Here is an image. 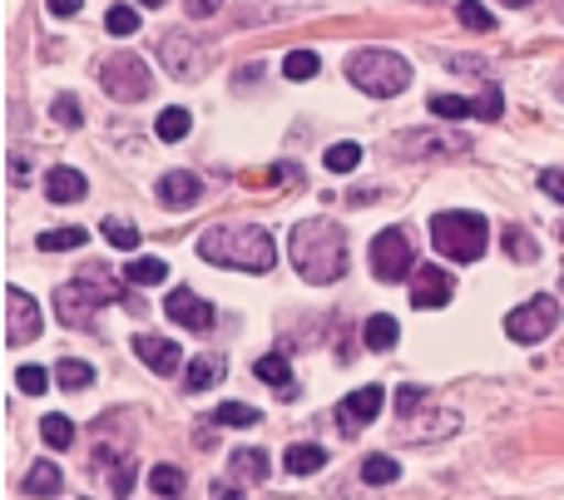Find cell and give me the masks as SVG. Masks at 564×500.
Wrapping results in <instances>:
<instances>
[{
	"instance_id": "cell-1",
	"label": "cell",
	"mask_w": 564,
	"mask_h": 500,
	"mask_svg": "<svg viewBox=\"0 0 564 500\" xmlns=\"http://www.w3.org/2000/svg\"><path fill=\"white\" fill-rule=\"evenodd\" d=\"M288 253H292V268H297L307 283H337L347 273V238L332 218H302L288 238Z\"/></svg>"
},
{
	"instance_id": "cell-2",
	"label": "cell",
	"mask_w": 564,
	"mask_h": 500,
	"mask_svg": "<svg viewBox=\"0 0 564 500\" xmlns=\"http://www.w3.org/2000/svg\"><path fill=\"white\" fill-rule=\"evenodd\" d=\"M198 258L218 268H238V273H268L278 263V248L263 228H208L198 238Z\"/></svg>"
},
{
	"instance_id": "cell-3",
	"label": "cell",
	"mask_w": 564,
	"mask_h": 500,
	"mask_svg": "<svg viewBox=\"0 0 564 500\" xmlns=\"http://www.w3.org/2000/svg\"><path fill=\"white\" fill-rule=\"evenodd\" d=\"M115 297H124L119 278L109 273L105 263H85L65 287H55V313L65 317L69 327H85L89 317H95V307L99 303H115Z\"/></svg>"
},
{
	"instance_id": "cell-4",
	"label": "cell",
	"mask_w": 564,
	"mask_h": 500,
	"mask_svg": "<svg viewBox=\"0 0 564 500\" xmlns=\"http://www.w3.org/2000/svg\"><path fill=\"white\" fill-rule=\"evenodd\" d=\"M431 243L441 258H456V263H476L490 248V224L480 214H436L431 218Z\"/></svg>"
},
{
	"instance_id": "cell-5",
	"label": "cell",
	"mask_w": 564,
	"mask_h": 500,
	"mask_svg": "<svg viewBox=\"0 0 564 500\" xmlns=\"http://www.w3.org/2000/svg\"><path fill=\"white\" fill-rule=\"evenodd\" d=\"M347 79L361 89V95H377V99H391L411 85V65L391 50H357L347 59Z\"/></svg>"
},
{
	"instance_id": "cell-6",
	"label": "cell",
	"mask_w": 564,
	"mask_h": 500,
	"mask_svg": "<svg viewBox=\"0 0 564 500\" xmlns=\"http://www.w3.org/2000/svg\"><path fill=\"white\" fill-rule=\"evenodd\" d=\"M99 85H105L109 99H144L149 89H154V75H149V65L134 55V50H124V55H109L105 65H99Z\"/></svg>"
},
{
	"instance_id": "cell-7",
	"label": "cell",
	"mask_w": 564,
	"mask_h": 500,
	"mask_svg": "<svg viewBox=\"0 0 564 500\" xmlns=\"http://www.w3.org/2000/svg\"><path fill=\"white\" fill-rule=\"evenodd\" d=\"M555 323H560V303H555V297H530V303H520L516 313L506 317V333L516 337V343L535 347V343H545V337L555 333Z\"/></svg>"
},
{
	"instance_id": "cell-8",
	"label": "cell",
	"mask_w": 564,
	"mask_h": 500,
	"mask_svg": "<svg viewBox=\"0 0 564 500\" xmlns=\"http://www.w3.org/2000/svg\"><path fill=\"white\" fill-rule=\"evenodd\" d=\"M411 263H416V253H411V238L401 233V228H387V233L371 238V273H377L381 283L411 278Z\"/></svg>"
},
{
	"instance_id": "cell-9",
	"label": "cell",
	"mask_w": 564,
	"mask_h": 500,
	"mask_svg": "<svg viewBox=\"0 0 564 500\" xmlns=\"http://www.w3.org/2000/svg\"><path fill=\"white\" fill-rule=\"evenodd\" d=\"M40 337V307L30 293H20L15 283L6 287V343L10 347H25Z\"/></svg>"
},
{
	"instance_id": "cell-10",
	"label": "cell",
	"mask_w": 564,
	"mask_h": 500,
	"mask_svg": "<svg viewBox=\"0 0 564 500\" xmlns=\"http://www.w3.org/2000/svg\"><path fill=\"white\" fill-rule=\"evenodd\" d=\"M169 317H174V323H184L188 333H208V327H214V307L204 303V297L194 293V287H178V293H169Z\"/></svg>"
},
{
	"instance_id": "cell-11",
	"label": "cell",
	"mask_w": 564,
	"mask_h": 500,
	"mask_svg": "<svg viewBox=\"0 0 564 500\" xmlns=\"http://www.w3.org/2000/svg\"><path fill=\"white\" fill-rule=\"evenodd\" d=\"M134 357L149 367V372H159V377H174L178 362H184V352H178L169 337H154V333H139L134 337Z\"/></svg>"
},
{
	"instance_id": "cell-12",
	"label": "cell",
	"mask_w": 564,
	"mask_h": 500,
	"mask_svg": "<svg viewBox=\"0 0 564 500\" xmlns=\"http://www.w3.org/2000/svg\"><path fill=\"white\" fill-rule=\"evenodd\" d=\"M451 278L441 273V268H416V278H411V303L416 307H446L451 303Z\"/></svg>"
},
{
	"instance_id": "cell-13",
	"label": "cell",
	"mask_w": 564,
	"mask_h": 500,
	"mask_svg": "<svg viewBox=\"0 0 564 500\" xmlns=\"http://www.w3.org/2000/svg\"><path fill=\"white\" fill-rule=\"evenodd\" d=\"M198 198H204V184H198V174H164L159 178V204L164 208H194Z\"/></svg>"
},
{
	"instance_id": "cell-14",
	"label": "cell",
	"mask_w": 564,
	"mask_h": 500,
	"mask_svg": "<svg viewBox=\"0 0 564 500\" xmlns=\"http://www.w3.org/2000/svg\"><path fill=\"white\" fill-rule=\"evenodd\" d=\"M159 55H164V65L174 69V75H198V65H204V55H198V45L188 35H164V45H159Z\"/></svg>"
},
{
	"instance_id": "cell-15",
	"label": "cell",
	"mask_w": 564,
	"mask_h": 500,
	"mask_svg": "<svg viewBox=\"0 0 564 500\" xmlns=\"http://www.w3.org/2000/svg\"><path fill=\"white\" fill-rule=\"evenodd\" d=\"M45 194H50V204H79V198L89 194V184H85V174L79 169H50L45 174Z\"/></svg>"
},
{
	"instance_id": "cell-16",
	"label": "cell",
	"mask_w": 564,
	"mask_h": 500,
	"mask_svg": "<svg viewBox=\"0 0 564 500\" xmlns=\"http://www.w3.org/2000/svg\"><path fill=\"white\" fill-rule=\"evenodd\" d=\"M381 402H387V392L381 387H357V392L341 402V422L347 426H361V422H377V412H381Z\"/></svg>"
},
{
	"instance_id": "cell-17",
	"label": "cell",
	"mask_w": 564,
	"mask_h": 500,
	"mask_svg": "<svg viewBox=\"0 0 564 500\" xmlns=\"http://www.w3.org/2000/svg\"><path fill=\"white\" fill-rule=\"evenodd\" d=\"M228 476H238V486H263L268 481V456L253 452V446H243V452H234V461H228Z\"/></svg>"
},
{
	"instance_id": "cell-18",
	"label": "cell",
	"mask_w": 564,
	"mask_h": 500,
	"mask_svg": "<svg viewBox=\"0 0 564 500\" xmlns=\"http://www.w3.org/2000/svg\"><path fill=\"white\" fill-rule=\"evenodd\" d=\"M65 481H59V466L55 461H35L25 476V496H59Z\"/></svg>"
},
{
	"instance_id": "cell-19",
	"label": "cell",
	"mask_w": 564,
	"mask_h": 500,
	"mask_svg": "<svg viewBox=\"0 0 564 500\" xmlns=\"http://www.w3.org/2000/svg\"><path fill=\"white\" fill-rule=\"evenodd\" d=\"M282 461H288L292 476H317L322 466H327V452H322V446H312V442H302V446H292Z\"/></svg>"
},
{
	"instance_id": "cell-20",
	"label": "cell",
	"mask_w": 564,
	"mask_h": 500,
	"mask_svg": "<svg viewBox=\"0 0 564 500\" xmlns=\"http://www.w3.org/2000/svg\"><path fill=\"white\" fill-rule=\"evenodd\" d=\"M224 357H194L188 362V392H204V387H214V382H224Z\"/></svg>"
},
{
	"instance_id": "cell-21",
	"label": "cell",
	"mask_w": 564,
	"mask_h": 500,
	"mask_svg": "<svg viewBox=\"0 0 564 500\" xmlns=\"http://www.w3.org/2000/svg\"><path fill=\"white\" fill-rule=\"evenodd\" d=\"M367 347L371 352H387V347H397V337H401V327H397V317H387V313H377V317H367Z\"/></svg>"
},
{
	"instance_id": "cell-22",
	"label": "cell",
	"mask_w": 564,
	"mask_h": 500,
	"mask_svg": "<svg viewBox=\"0 0 564 500\" xmlns=\"http://www.w3.org/2000/svg\"><path fill=\"white\" fill-rule=\"evenodd\" d=\"M124 278L134 287H154V283H164V278H169V268H164V258H134Z\"/></svg>"
},
{
	"instance_id": "cell-23",
	"label": "cell",
	"mask_w": 564,
	"mask_h": 500,
	"mask_svg": "<svg viewBox=\"0 0 564 500\" xmlns=\"http://www.w3.org/2000/svg\"><path fill=\"white\" fill-rule=\"evenodd\" d=\"M40 442L65 452V446L75 442V422H69V416H45V422H40Z\"/></svg>"
},
{
	"instance_id": "cell-24",
	"label": "cell",
	"mask_w": 564,
	"mask_h": 500,
	"mask_svg": "<svg viewBox=\"0 0 564 500\" xmlns=\"http://www.w3.org/2000/svg\"><path fill=\"white\" fill-rule=\"evenodd\" d=\"M188 129H194V115H188V109H164V115H159V139H164V144H178Z\"/></svg>"
},
{
	"instance_id": "cell-25",
	"label": "cell",
	"mask_w": 564,
	"mask_h": 500,
	"mask_svg": "<svg viewBox=\"0 0 564 500\" xmlns=\"http://www.w3.org/2000/svg\"><path fill=\"white\" fill-rule=\"evenodd\" d=\"M500 243H506V253L516 258V263H535V258H540V243L525 233V228H506V238H500Z\"/></svg>"
},
{
	"instance_id": "cell-26",
	"label": "cell",
	"mask_w": 564,
	"mask_h": 500,
	"mask_svg": "<svg viewBox=\"0 0 564 500\" xmlns=\"http://www.w3.org/2000/svg\"><path fill=\"white\" fill-rule=\"evenodd\" d=\"M322 164H327L332 174H351V169L361 164V144H351V139L347 144H332L327 154H322Z\"/></svg>"
},
{
	"instance_id": "cell-27",
	"label": "cell",
	"mask_w": 564,
	"mask_h": 500,
	"mask_svg": "<svg viewBox=\"0 0 564 500\" xmlns=\"http://www.w3.org/2000/svg\"><path fill=\"white\" fill-rule=\"evenodd\" d=\"M55 382H59V387H69V392H79V387L95 382V367H89V362H75V357H69V362H59V367H55Z\"/></svg>"
},
{
	"instance_id": "cell-28",
	"label": "cell",
	"mask_w": 564,
	"mask_h": 500,
	"mask_svg": "<svg viewBox=\"0 0 564 500\" xmlns=\"http://www.w3.org/2000/svg\"><path fill=\"white\" fill-rule=\"evenodd\" d=\"M431 115H436V119H466V115H476V99H456V95H431Z\"/></svg>"
},
{
	"instance_id": "cell-29",
	"label": "cell",
	"mask_w": 564,
	"mask_h": 500,
	"mask_svg": "<svg viewBox=\"0 0 564 500\" xmlns=\"http://www.w3.org/2000/svg\"><path fill=\"white\" fill-rule=\"evenodd\" d=\"M361 481L367 486H391L397 481V461H391V456H367V461H361Z\"/></svg>"
},
{
	"instance_id": "cell-30",
	"label": "cell",
	"mask_w": 564,
	"mask_h": 500,
	"mask_svg": "<svg viewBox=\"0 0 564 500\" xmlns=\"http://www.w3.org/2000/svg\"><path fill=\"white\" fill-rule=\"evenodd\" d=\"M149 491L154 496H184V476H178V466H154V471H149Z\"/></svg>"
},
{
	"instance_id": "cell-31",
	"label": "cell",
	"mask_w": 564,
	"mask_h": 500,
	"mask_svg": "<svg viewBox=\"0 0 564 500\" xmlns=\"http://www.w3.org/2000/svg\"><path fill=\"white\" fill-rule=\"evenodd\" d=\"M253 372L258 377H263V382H273V387H288L292 382V367H288V357H258V362H253Z\"/></svg>"
},
{
	"instance_id": "cell-32",
	"label": "cell",
	"mask_w": 564,
	"mask_h": 500,
	"mask_svg": "<svg viewBox=\"0 0 564 500\" xmlns=\"http://www.w3.org/2000/svg\"><path fill=\"white\" fill-rule=\"evenodd\" d=\"M85 228H50V233H40V248H45V253H59V248H79L85 243Z\"/></svg>"
},
{
	"instance_id": "cell-33",
	"label": "cell",
	"mask_w": 564,
	"mask_h": 500,
	"mask_svg": "<svg viewBox=\"0 0 564 500\" xmlns=\"http://www.w3.org/2000/svg\"><path fill=\"white\" fill-rule=\"evenodd\" d=\"M282 69H288V79H312L322 69V59L312 55V50H292V55L282 59Z\"/></svg>"
},
{
	"instance_id": "cell-34",
	"label": "cell",
	"mask_w": 564,
	"mask_h": 500,
	"mask_svg": "<svg viewBox=\"0 0 564 500\" xmlns=\"http://www.w3.org/2000/svg\"><path fill=\"white\" fill-rule=\"evenodd\" d=\"M99 233H105L115 248H139V228L124 224V218H105V224H99Z\"/></svg>"
},
{
	"instance_id": "cell-35",
	"label": "cell",
	"mask_w": 564,
	"mask_h": 500,
	"mask_svg": "<svg viewBox=\"0 0 564 500\" xmlns=\"http://www.w3.org/2000/svg\"><path fill=\"white\" fill-rule=\"evenodd\" d=\"M214 422H224V426H258V412H253V406H243V402H224L214 412Z\"/></svg>"
},
{
	"instance_id": "cell-36",
	"label": "cell",
	"mask_w": 564,
	"mask_h": 500,
	"mask_svg": "<svg viewBox=\"0 0 564 500\" xmlns=\"http://www.w3.org/2000/svg\"><path fill=\"white\" fill-rule=\"evenodd\" d=\"M460 25H470V30H496V15H490L480 0H460Z\"/></svg>"
},
{
	"instance_id": "cell-37",
	"label": "cell",
	"mask_w": 564,
	"mask_h": 500,
	"mask_svg": "<svg viewBox=\"0 0 564 500\" xmlns=\"http://www.w3.org/2000/svg\"><path fill=\"white\" fill-rule=\"evenodd\" d=\"M105 25H109V35H134V30H139V15H134L129 6H115V10L105 15Z\"/></svg>"
},
{
	"instance_id": "cell-38",
	"label": "cell",
	"mask_w": 564,
	"mask_h": 500,
	"mask_svg": "<svg viewBox=\"0 0 564 500\" xmlns=\"http://www.w3.org/2000/svg\"><path fill=\"white\" fill-rule=\"evenodd\" d=\"M15 387H20L25 396H40V392L50 387V377L40 372V367H20V372H15Z\"/></svg>"
},
{
	"instance_id": "cell-39",
	"label": "cell",
	"mask_w": 564,
	"mask_h": 500,
	"mask_svg": "<svg viewBox=\"0 0 564 500\" xmlns=\"http://www.w3.org/2000/svg\"><path fill=\"white\" fill-rule=\"evenodd\" d=\"M500 109H506V99H500V89H496V85H486V95L476 99V115H480V119H500Z\"/></svg>"
},
{
	"instance_id": "cell-40",
	"label": "cell",
	"mask_w": 564,
	"mask_h": 500,
	"mask_svg": "<svg viewBox=\"0 0 564 500\" xmlns=\"http://www.w3.org/2000/svg\"><path fill=\"white\" fill-rule=\"evenodd\" d=\"M55 119H59L65 129H79V99H75V95H59V99H55Z\"/></svg>"
},
{
	"instance_id": "cell-41",
	"label": "cell",
	"mask_w": 564,
	"mask_h": 500,
	"mask_svg": "<svg viewBox=\"0 0 564 500\" xmlns=\"http://www.w3.org/2000/svg\"><path fill=\"white\" fill-rule=\"evenodd\" d=\"M540 188H545L550 198H564V169H545V174H540Z\"/></svg>"
},
{
	"instance_id": "cell-42",
	"label": "cell",
	"mask_w": 564,
	"mask_h": 500,
	"mask_svg": "<svg viewBox=\"0 0 564 500\" xmlns=\"http://www.w3.org/2000/svg\"><path fill=\"white\" fill-rule=\"evenodd\" d=\"M421 396H426V392H416V387H401V392H397V412L411 416V412L421 406Z\"/></svg>"
},
{
	"instance_id": "cell-43",
	"label": "cell",
	"mask_w": 564,
	"mask_h": 500,
	"mask_svg": "<svg viewBox=\"0 0 564 500\" xmlns=\"http://www.w3.org/2000/svg\"><path fill=\"white\" fill-rule=\"evenodd\" d=\"M218 6H224V0H184V10H188V15H194V20H208Z\"/></svg>"
},
{
	"instance_id": "cell-44",
	"label": "cell",
	"mask_w": 564,
	"mask_h": 500,
	"mask_svg": "<svg viewBox=\"0 0 564 500\" xmlns=\"http://www.w3.org/2000/svg\"><path fill=\"white\" fill-rule=\"evenodd\" d=\"M10 178H20V184H25V178H30V164H25V159H20V154H10Z\"/></svg>"
},
{
	"instance_id": "cell-45",
	"label": "cell",
	"mask_w": 564,
	"mask_h": 500,
	"mask_svg": "<svg viewBox=\"0 0 564 500\" xmlns=\"http://www.w3.org/2000/svg\"><path fill=\"white\" fill-rule=\"evenodd\" d=\"M50 10H55V15H75L79 0H50Z\"/></svg>"
},
{
	"instance_id": "cell-46",
	"label": "cell",
	"mask_w": 564,
	"mask_h": 500,
	"mask_svg": "<svg viewBox=\"0 0 564 500\" xmlns=\"http://www.w3.org/2000/svg\"><path fill=\"white\" fill-rule=\"evenodd\" d=\"M506 6H530V0H506Z\"/></svg>"
},
{
	"instance_id": "cell-47",
	"label": "cell",
	"mask_w": 564,
	"mask_h": 500,
	"mask_svg": "<svg viewBox=\"0 0 564 500\" xmlns=\"http://www.w3.org/2000/svg\"><path fill=\"white\" fill-rule=\"evenodd\" d=\"M144 6H164V0H144Z\"/></svg>"
},
{
	"instance_id": "cell-48",
	"label": "cell",
	"mask_w": 564,
	"mask_h": 500,
	"mask_svg": "<svg viewBox=\"0 0 564 500\" xmlns=\"http://www.w3.org/2000/svg\"><path fill=\"white\" fill-rule=\"evenodd\" d=\"M560 293H564V273H560Z\"/></svg>"
},
{
	"instance_id": "cell-49",
	"label": "cell",
	"mask_w": 564,
	"mask_h": 500,
	"mask_svg": "<svg viewBox=\"0 0 564 500\" xmlns=\"http://www.w3.org/2000/svg\"><path fill=\"white\" fill-rule=\"evenodd\" d=\"M560 15H564V6H560Z\"/></svg>"
}]
</instances>
